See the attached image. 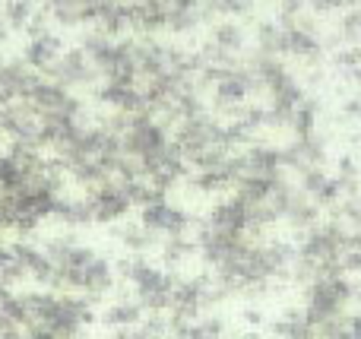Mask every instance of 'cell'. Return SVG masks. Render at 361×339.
I'll list each match as a JSON object with an SVG mask.
<instances>
[{"label": "cell", "instance_id": "1", "mask_svg": "<svg viewBox=\"0 0 361 339\" xmlns=\"http://www.w3.org/2000/svg\"><path fill=\"white\" fill-rule=\"evenodd\" d=\"M32 285L73 295L86 304L111 302L118 295L121 264L108 251L73 235H51L44 241H29Z\"/></svg>", "mask_w": 361, "mask_h": 339}]
</instances>
